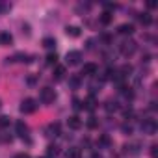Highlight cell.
I'll return each instance as SVG.
<instances>
[{
  "label": "cell",
  "instance_id": "cell-10",
  "mask_svg": "<svg viewBox=\"0 0 158 158\" xmlns=\"http://www.w3.org/2000/svg\"><path fill=\"white\" fill-rule=\"evenodd\" d=\"M15 130H17V134H19L21 138H26V136H28V127H26V123H24V121H17Z\"/></svg>",
  "mask_w": 158,
  "mask_h": 158
},
{
  "label": "cell",
  "instance_id": "cell-15",
  "mask_svg": "<svg viewBox=\"0 0 158 158\" xmlns=\"http://www.w3.org/2000/svg\"><path fill=\"white\" fill-rule=\"evenodd\" d=\"M43 47L45 48H54L56 47V39L54 37H45L43 39Z\"/></svg>",
  "mask_w": 158,
  "mask_h": 158
},
{
  "label": "cell",
  "instance_id": "cell-26",
  "mask_svg": "<svg viewBox=\"0 0 158 158\" xmlns=\"http://www.w3.org/2000/svg\"><path fill=\"white\" fill-rule=\"evenodd\" d=\"M97 125H99V123H97L95 117H89V119H88V127H89V128H97Z\"/></svg>",
  "mask_w": 158,
  "mask_h": 158
},
{
  "label": "cell",
  "instance_id": "cell-11",
  "mask_svg": "<svg viewBox=\"0 0 158 158\" xmlns=\"http://www.w3.org/2000/svg\"><path fill=\"white\" fill-rule=\"evenodd\" d=\"M0 43L2 45H11L13 43V37L10 32H0Z\"/></svg>",
  "mask_w": 158,
  "mask_h": 158
},
{
  "label": "cell",
  "instance_id": "cell-30",
  "mask_svg": "<svg viewBox=\"0 0 158 158\" xmlns=\"http://www.w3.org/2000/svg\"><path fill=\"white\" fill-rule=\"evenodd\" d=\"M13 158H30V154H28V152H17Z\"/></svg>",
  "mask_w": 158,
  "mask_h": 158
},
{
  "label": "cell",
  "instance_id": "cell-20",
  "mask_svg": "<svg viewBox=\"0 0 158 158\" xmlns=\"http://www.w3.org/2000/svg\"><path fill=\"white\" fill-rule=\"evenodd\" d=\"M56 154H58V147L56 145H48L47 147V156L50 158V156H56Z\"/></svg>",
  "mask_w": 158,
  "mask_h": 158
},
{
  "label": "cell",
  "instance_id": "cell-29",
  "mask_svg": "<svg viewBox=\"0 0 158 158\" xmlns=\"http://www.w3.org/2000/svg\"><path fill=\"white\" fill-rule=\"evenodd\" d=\"M99 141H101V145H110V138H108V136H102Z\"/></svg>",
  "mask_w": 158,
  "mask_h": 158
},
{
  "label": "cell",
  "instance_id": "cell-33",
  "mask_svg": "<svg viewBox=\"0 0 158 158\" xmlns=\"http://www.w3.org/2000/svg\"><path fill=\"white\" fill-rule=\"evenodd\" d=\"M0 106H2V102H0Z\"/></svg>",
  "mask_w": 158,
  "mask_h": 158
},
{
  "label": "cell",
  "instance_id": "cell-4",
  "mask_svg": "<svg viewBox=\"0 0 158 158\" xmlns=\"http://www.w3.org/2000/svg\"><path fill=\"white\" fill-rule=\"evenodd\" d=\"M141 130H143V134H147V136H154L156 130H158V125H156L154 119H145V121L141 123Z\"/></svg>",
  "mask_w": 158,
  "mask_h": 158
},
{
  "label": "cell",
  "instance_id": "cell-3",
  "mask_svg": "<svg viewBox=\"0 0 158 158\" xmlns=\"http://www.w3.org/2000/svg\"><path fill=\"white\" fill-rule=\"evenodd\" d=\"M35 110H37V102H35V99H32V97L23 99V102H21V112H23V114H34Z\"/></svg>",
  "mask_w": 158,
  "mask_h": 158
},
{
  "label": "cell",
  "instance_id": "cell-7",
  "mask_svg": "<svg viewBox=\"0 0 158 158\" xmlns=\"http://www.w3.org/2000/svg\"><path fill=\"white\" fill-rule=\"evenodd\" d=\"M67 125H69V128L78 130V128H82V119L78 117V115H71V117L67 119Z\"/></svg>",
  "mask_w": 158,
  "mask_h": 158
},
{
  "label": "cell",
  "instance_id": "cell-24",
  "mask_svg": "<svg viewBox=\"0 0 158 158\" xmlns=\"http://www.w3.org/2000/svg\"><path fill=\"white\" fill-rule=\"evenodd\" d=\"M121 132L127 134V136H130V134H132V125H123V127H121Z\"/></svg>",
  "mask_w": 158,
  "mask_h": 158
},
{
  "label": "cell",
  "instance_id": "cell-2",
  "mask_svg": "<svg viewBox=\"0 0 158 158\" xmlns=\"http://www.w3.org/2000/svg\"><path fill=\"white\" fill-rule=\"evenodd\" d=\"M39 99H41L43 104H52V102L56 101V91H54L52 88H43V89L39 91Z\"/></svg>",
  "mask_w": 158,
  "mask_h": 158
},
{
  "label": "cell",
  "instance_id": "cell-25",
  "mask_svg": "<svg viewBox=\"0 0 158 158\" xmlns=\"http://www.w3.org/2000/svg\"><path fill=\"white\" fill-rule=\"evenodd\" d=\"M151 156H152V158H158V145H156V143L151 145Z\"/></svg>",
  "mask_w": 158,
  "mask_h": 158
},
{
  "label": "cell",
  "instance_id": "cell-9",
  "mask_svg": "<svg viewBox=\"0 0 158 158\" xmlns=\"http://www.w3.org/2000/svg\"><path fill=\"white\" fill-rule=\"evenodd\" d=\"M97 71H99V67L95 63H86L84 69H82V74L84 76H93V74H97Z\"/></svg>",
  "mask_w": 158,
  "mask_h": 158
},
{
  "label": "cell",
  "instance_id": "cell-32",
  "mask_svg": "<svg viewBox=\"0 0 158 158\" xmlns=\"http://www.w3.org/2000/svg\"><path fill=\"white\" fill-rule=\"evenodd\" d=\"M41 158H48V156H41Z\"/></svg>",
  "mask_w": 158,
  "mask_h": 158
},
{
  "label": "cell",
  "instance_id": "cell-13",
  "mask_svg": "<svg viewBox=\"0 0 158 158\" xmlns=\"http://www.w3.org/2000/svg\"><path fill=\"white\" fill-rule=\"evenodd\" d=\"M65 34L71 35V37H78V35H80V28H78V26H67Z\"/></svg>",
  "mask_w": 158,
  "mask_h": 158
},
{
  "label": "cell",
  "instance_id": "cell-17",
  "mask_svg": "<svg viewBox=\"0 0 158 158\" xmlns=\"http://www.w3.org/2000/svg\"><path fill=\"white\" fill-rule=\"evenodd\" d=\"M48 132H52L50 136H58V134H60V123H52V125L48 127Z\"/></svg>",
  "mask_w": 158,
  "mask_h": 158
},
{
  "label": "cell",
  "instance_id": "cell-18",
  "mask_svg": "<svg viewBox=\"0 0 158 158\" xmlns=\"http://www.w3.org/2000/svg\"><path fill=\"white\" fill-rule=\"evenodd\" d=\"M84 104H86V108H88V110H93V108H95V104H97V101H95V97H88V101H86Z\"/></svg>",
  "mask_w": 158,
  "mask_h": 158
},
{
  "label": "cell",
  "instance_id": "cell-21",
  "mask_svg": "<svg viewBox=\"0 0 158 158\" xmlns=\"http://www.w3.org/2000/svg\"><path fill=\"white\" fill-rule=\"evenodd\" d=\"M10 123H11V119H10L8 115H0V127H2V128L10 127Z\"/></svg>",
  "mask_w": 158,
  "mask_h": 158
},
{
  "label": "cell",
  "instance_id": "cell-5",
  "mask_svg": "<svg viewBox=\"0 0 158 158\" xmlns=\"http://www.w3.org/2000/svg\"><path fill=\"white\" fill-rule=\"evenodd\" d=\"M80 60H82V52H80V50H71V52H67V56H65L67 65H78V63H80Z\"/></svg>",
  "mask_w": 158,
  "mask_h": 158
},
{
  "label": "cell",
  "instance_id": "cell-14",
  "mask_svg": "<svg viewBox=\"0 0 158 158\" xmlns=\"http://www.w3.org/2000/svg\"><path fill=\"white\" fill-rule=\"evenodd\" d=\"M139 21H141V24L149 26V24L152 23V17H151V13H141V15H139Z\"/></svg>",
  "mask_w": 158,
  "mask_h": 158
},
{
  "label": "cell",
  "instance_id": "cell-31",
  "mask_svg": "<svg viewBox=\"0 0 158 158\" xmlns=\"http://www.w3.org/2000/svg\"><path fill=\"white\" fill-rule=\"evenodd\" d=\"M91 158H102V156H101V154H97V152H95V154H91Z\"/></svg>",
  "mask_w": 158,
  "mask_h": 158
},
{
  "label": "cell",
  "instance_id": "cell-1",
  "mask_svg": "<svg viewBox=\"0 0 158 158\" xmlns=\"http://www.w3.org/2000/svg\"><path fill=\"white\" fill-rule=\"evenodd\" d=\"M136 48H138V45H136V41H132V39H125V41L119 45V52H121L125 58L132 56V54L136 52Z\"/></svg>",
  "mask_w": 158,
  "mask_h": 158
},
{
  "label": "cell",
  "instance_id": "cell-22",
  "mask_svg": "<svg viewBox=\"0 0 158 158\" xmlns=\"http://www.w3.org/2000/svg\"><path fill=\"white\" fill-rule=\"evenodd\" d=\"M130 73H132V67H130V65H123V67H121V73H119V74H121V76H128Z\"/></svg>",
  "mask_w": 158,
  "mask_h": 158
},
{
  "label": "cell",
  "instance_id": "cell-16",
  "mask_svg": "<svg viewBox=\"0 0 158 158\" xmlns=\"http://www.w3.org/2000/svg\"><path fill=\"white\" fill-rule=\"evenodd\" d=\"M112 19H114V15H112V13H108V11H104V13L101 15V23H102V24H110V23H112Z\"/></svg>",
  "mask_w": 158,
  "mask_h": 158
},
{
  "label": "cell",
  "instance_id": "cell-8",
  "mask_svg": "<svg viewBox=\"0 0 158 158\" xmlns=\"http://www.w3.org/2000/svg\"><path fill=\"white\" fill-rule=\"evenodd\" d=\"M117 32H119L121 35H130V34H134V24H130V23H123V24H119Z\"/></svg>",
  "mask_w": 158,
  "mask_h": 158
},
{
  "label": "cell",
  "instance_id": "cell-6",
  "mask_svg": "<svg viewBox=\"0 0 158 158\" xmlns=\"http://www.w3.org/2000/svg\"><path fill=\"white\" fill-rule=\"evenodd\" d=\"M123 151H125L127 154H139V151H141V145H139L138 141H132V143H127V145L123 147Z\"/></svg>",
  "mask_w": 158,
  "mask_h": 158
},
{
  "label": "cell",
  "instance_id": "cell-27",
  "mask_svg": "<svg viewBox=\"0 0 158 158\" xmlns=\"http://www.w3.org/2000/svg\"><path fill=\"white\" fill-rule=\"evenodd\" d=\"M10 8H11L10 4H2V2H0V13H6V11H8Z\"/></svg>",
  "mask_w": 158,
  "mask_h": 158
},
{
  "label": "cell",
  "instance_id": "cell-28",
  "mask_svg": "<svg viewBox=\"0 0 158 158\" xmlns=\"http://www.w3.org/2000/svg\"><path fill=\"white\" fill-rule=\"evenodd\" d=\"M78 84H80V80H78L76 76H73V78H71V86H73V88H78Z\"/></svg>",
  "mask_w": 158,
  "mask_h": 158
},
{
  "label": "cell",
  "instance_id": "cell-23",
  "mask_svg": "<svg viewBox=\"0 0 158 158\" xmlns=\"http://www.w3.org/2000/svg\"><path fill=\"white\" fill-rule=\"evenodd\" d=\"M56 61H58V56L56 54H48L47 56V63L48 65H56Z\"/></svg>",
  "mask_w": 158,
  "mask_h": 158
},
{
  "label": "cell",
  "instance_id": "cell-19",
  "mask_svg": "<svg viewBox=\"0 0 158 158\" xmlns=\"http://www.w3.org/2000/svg\"><path fill=\"white\" fill-rule=\"evenodd\" d=\"M104 108H106V112H115V110H117V102H115V101H108Z\"/></svg>",
  "mask_w": 158,
  "mask_h": 158
},
{
  "label": "cell",
  "instance_id": "cell-12",
  "mask_svg": "<svg viewBox=\"0 0 158 158\" xmlns=\"http://www.w3.org/2000/svg\"><path fill=\"white\" fill-rule=\"evenodd\" d=\"M63 76H65V67L63 65H56L54 67V78L56 80H61Z\"/></svg>",
  "mask_w": 158,
  "mask_h": 158
}]
</instances>
